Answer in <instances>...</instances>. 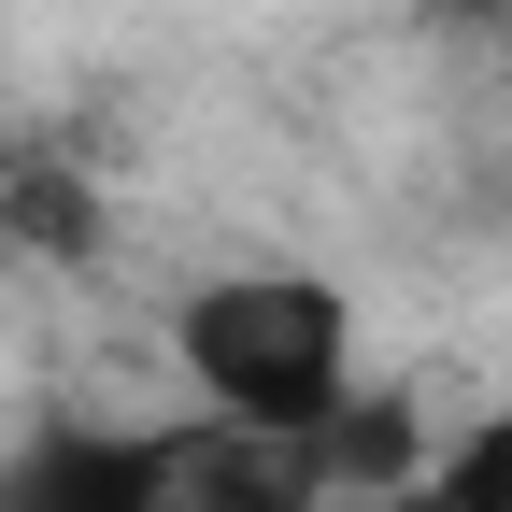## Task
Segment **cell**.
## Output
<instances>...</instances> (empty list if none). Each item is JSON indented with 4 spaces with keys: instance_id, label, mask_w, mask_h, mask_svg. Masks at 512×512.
Returning a JSON list of instances; mask_svg holds the SVG:
<instances>
[{
    "instance_id": "obj_3",
    "label": "cell",
    "mask_w": 512,
    "mask_h": 512,
    "mask_svg": "<svg viewBox=\"0 0 512 512\" xmlns=\"http://www.w3.org/2000/svg\"><path fill=\"white\" fill-rule=\"evenodd\" d=\"M157 456H171V498L157 512H328V484H313L299 441H256V427H157Z\"/></svg>"
},
{
    "instance_id": "obj_5",
    "label": "cell",
    "mask_w": 512,
    "mask_h": 512,
    "mask_svg": "<svg viewBox=\"0 0 512 512\" xmlns=\"http://www.w3.org/2000/svg\"><path fill=\"white\" fill-rule=\"evenodd\" d=\"M299 456H313V484H328V498H413V484H427V413L399 399V384H356Z\"/></svg>"
},
{
    "instance_id": "obj_7",
    "label": "cell",
    "mask_w": 512,
    "mask_h": 512,
    "mask_svg": "<svg viewBox=\"0 0 512 512\" xmlns=\"http://www.w3.org/2000/svg\"><path fill=\"white\" fill-rule=\"evenodd\" d=\"M441 15H498V0H441Z\"/></svg>"
},
{
    "instance_id": "obj_1",
    "label": "cell",
    "mask_w": 512,
    "mask_h": 512,
    "mask_svg": "<svg viewBox=\"0 0 512 512\" xmlns=\"http://www.w3.org/2000/svg\"><path fill=\"white\" fill-rule=\"evenodd\" d=\"M171 370L200 384L214 427L313 441V427L356 399V299L328 271H285V256L214 271V285H185V313H171Z\"/></svg>"
},
{
    "instance_id": "obj_2",
    "label": "cell",
    "mask_w": 512,
    "mask_h": 512,
    "mask_svg": "<svg viewBox=\"0 0 512 512\" xmlns=\"http://www.w3.org/2000/svg\"><path fill=\"white\" fill-rule=\"evenodd\" d=\"M157 498H171L157 427H86V413H57V427H29L15 456H0V512H157Z\"/></svg>"
},
{
    "instance_id": "obj_4",
    "label": "cell",
    "mask_w": 512,
    "mask_h": 512,
    "mask_svg": "<svg viewBox=\"0 0 512 512\" xmlns=\"http://www.w3.org/2000/svg\"><path fill=\"white\" fill-rule=\"evenodd\" d=\"M0 256H43V271H86L100 256V185L57 143H0Z\"/></svg>"
},
{
    "instance_id": "obj_6",
    "label": "cell",
    "mask_w": 512,
    "mask_h": 512,
    "mask_svg": "<svg viewBox=\"0 0 512 512\" xmlns=\"http://www.w3.org/2000/svg\"><path fill=\"white\" fill-rule=\"evenodd\" d=\"M399 512H512V399H484L470 427H441L427 441V484Z\"/></svg>"
}]
</instances>
